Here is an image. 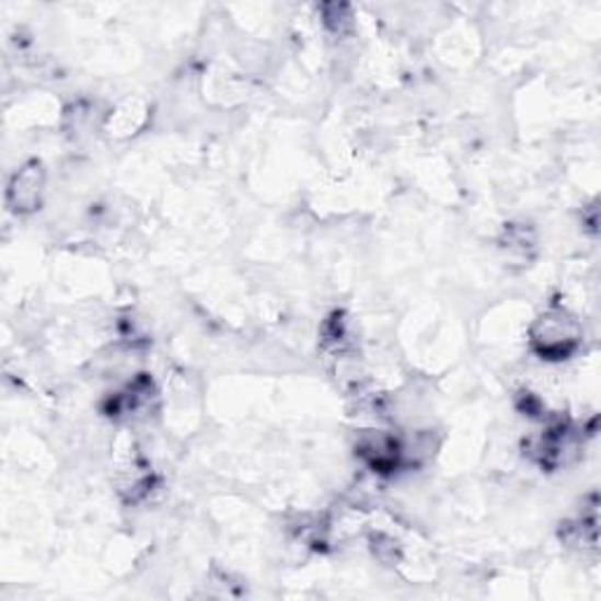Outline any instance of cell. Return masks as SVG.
Masks as SVG:
<instances>
[{
	"instance_id": "6da1fadb",
	"label": "cell",
	"mask_w": 601,
	"mask_h": 601,
	"mask_svg": "<svg viewBox=\"0 0 601 601\" xmlns=\"http://www.w3.org/2000/svg\"><path fill=\"white\" fill-rule=\"evenodd\" d=\"M578 320L564 308H550L531 330V346L543 360H566L580 344Z\"/></svg>"
},
{
	"instance_id": "3957f363",
	"label": "cell",
	"mask_w": 601,
	"mask_h": 601,
	"mask_svg": "<svg viewBox=\"0 0 601 601\" xmlns=\"http://www.w3.org/2000/svg\"><path fill=\"white\" fill-rule=\"evenodd\" d=\"M500 247L508 252V256H519V258H527L529 262L531 254L535 252V235L527 223L508 226L506 235H502Z\"/></svg>"
},
{
	"instance_id": "7a4b0ae2",
	"label": "cell",
	"mask_w": 601,
	"mask_h": 601,
	"mask_svg": "<svg viewBox=\"0 0 601 601\" xmlns=\"http://www.w3.org/2000/svg\"><path fill=\"white\" fill-rule=\"evenodd\" d=\"M45 188V167L41 160H31L26 165L12 176L8 186V205L14 212H34L41 205Z\"/></svg>"
}]
</instances>
